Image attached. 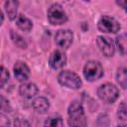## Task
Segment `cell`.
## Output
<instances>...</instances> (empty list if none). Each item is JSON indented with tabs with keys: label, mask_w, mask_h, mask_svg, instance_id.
I'll list each match as a JSON object with an SVG mask.
<instances>
[{
	"label": "cell",
	"mask_w": 127,
	"mask_h": 127,
	"mask_svg": "<svg viewBox=\"0 0 127 127\" xmlns=\"http://www.w3.org/2000/svg\"><path fill=\"white\" fill-rule=\"evenodd\" d=\"M68 114V125L69 126H85L87 124L84 109L79 101H72L67 109Z\"/></svg>",
	"instance_id": "1"
},
{
	"label": "cell",
	"mask_w": 127,
	"mask_h": 127,
	"mask_svg": "<svg viewBox=\"0 0 127 127\" xmlns=\"http://www.w3.org/2000/svg\"><path fill=\"white\" fill-rule=\"evenodd\" d=\"M58 81L61 85L71 89H78L82 85L80 77L73 71L63 70L58 75Z\"/></svg>",
	"instance_id": "2"
},
{
	"label": "cell",
	"mask_w": 127,
	"mask_h": 127,
	"mask_svg": "<svg viewBox=\"0 0 127 127\" xmlns=\"http://www.w3.org/2000/svg\"><path fill=\"white\" fill-rule=\"evenodd\" d=\"M97 95L102 101L106 103H113L119 97V90L112 83H104L98 87Z\"/></svg>",
	"instance_id": "3"
},
{
	"label": "cell",
	"mask_w": 127,
	"mask_h": 127,
	"mask_svg": "<svg viewBox=\"0 0 127 127\" xmlns=\"http://www.w3.org/2000/svg\"><path fill=\"white\" fill-rule=\"evenodd\" d=\"M83 75L86 80L92 82L98 80L103 75V67L99 62L89 61L83 67Z\"/></svg>",
	"instance_id": "4"
},
{
	"label": "cell",
	"mask_w": 127,
	"mask_h": 127,
	"mask_svg": "<svg viewBox=\"0 0 127 127\" xmlns=\"http://www.w3.org/2000/svg\"><path fill=\"white\" fill-rule=\"evenodd\" d=\"M47 16L50 24L52 25H63L67 21L66 13L58 3L51 5V7L48 9Z\"/></svg>",
	"instance_id": "5"
},
{
	"label": "cell",
	"mask_w": 127,
	"mask_h": 127,
	"mask_svg": "<svg viewBox=\"0 0 127 127\" xmlns=\"http://www.w3.org/2000/svg\"><path fill=\"white\" fill-rule=\"evenodd\" d=\"M97 27H98V30L103 33L115 34L120 30L119 22L113 17L107 16V15H104L99 19L97 23Z\"/></svg>",
	"instance_id": "6"
},
{
	"label": "cell",
	"mask_w": 127,
	"mask_h": 127,
	"mask_svg": "<svg viewBox=\"0 0 127 127\" xmlns=\"http://www.w3.org/2000/svg\"><path fill=\"white\" fill-rule=\"evenodd\" d=\"M73 40V34L70 30H59L55 36V42L57 46L63 50L68 49Z\"/></svg>",
	"instance_id": "7"
},
{
	"label": "cell",
	"mask_w": 127,
	"mask_h": 127,
	"mask_svg": "<svg viewBox=\"0 0 127 127\" xmlns=\"http://www.w3.org/2000/svg\"><path fill=\"white\" fill-rule=\"evenodd\" d=\"M97 46L100 50V52L105 56V57H112L115 53V47L113 41L104 36H98L96 39Z\"/></svg>",
	"instance_id": "8"
},
{
	"label": "cell",
	"mask_w": 127,
	"mask_h": 127,
	"mask_svg": "<svg viewBox=\"0 0 127 127\" xmlns=\"http://www.w3.org/2000/svg\"><path fill=\"white\" fill-rule=\"evenodd\" d=\"M66 64V55L62 50H56L49 59V64L53 69H60Z\"/></svg>",
	"instance_id": "9"
},
{
	"label": "cell",
	"mask_w": 127,
	"mask_h": 127,
	"mask_svg": "<svg viewBox=\"0 0 127 127\" xmlns=\"http://www.w3.org/2000/svg\"><path fill=\"white\" fill-rule=\"evenodd\" d=\"M13 70H14V75L16 79H18L21 82L28 80L30 77V68L24 62H21V61L16 62L14 64Z\"/></svg>",
	"instance_id": "10"
},
{
	"label": "cell",
	"mask_w": 127,
	"mask_h": 127,
	"mask_svg": "<svg viewBox=\"0 0 127 127\" xmlns=\"http://www.w3.org/2000/svg\"><path fill=\"white\" fill-rule=\"evenodd\" d=\"M19 92L23 97L30 99L37 95L38 87L34 83H24L19 87Z\"/></svg>",
	"instance_id": "11"
},
{
	"label": "cell",
	"mask_w": 127,
	"mask_h": 127,
	"mask_svg": "<svg viewBox=\"0 0 127 127\" xmlns=\"http://www.w3.org/2000/svg\"><path fill=\"white\" fill-rule=\"evenodd\" d=\"M32 106H33V108L36 112L43 114V113H46L48 111V109L50 107V102L46 97L40 96V97H37L33 101Z\"/></svg>",
	"instance_id": "12"
},
{
	"label": "cell",
	"mask_w": 127,
	"mask_h": 127,
	"mask_svg": "<svg viewBox=\"0 0 127 127\" xmlns=\"http://www.w3.org/2000/svg\"><path fill=\"white\" fill-rule=\"evenodd\" d=\"M18 6H19L18 0H6V2H5V11H6L8 18L11 21L15 20L17 17Z\"/></svg>",
	"instance_id": "13"
},
{
	"label": "cell",
	"mask_w": 127,
	"mask_h": 127,
	"mask_svg": "<svg viewBox=\"0 0 127 127\" xmlns=\"http://www.w3.org/2000/svg\"><path fill=\"white\" fill-rule=\"evenodd\" d=\"M16 25L20 30L24 32H30L33 28L32 21L23 14H20L16 17Z\"/></svg>",
	"instance_id": "14"
},
{
	"label": "cell",
	"mask_w": 127,
	"mask_h": 127,
	"mask_svg": "<svg viewBox=\"0 0 127 127\" xmlns=\"http://www.w3.org/2000/svg\"><path fill=\"white\" fill-rule=\"evenodd\" d=\"M10 37H11V40L12 42L20 49H26L27 48V43L26 41L16 32H14L13 30L10 31Z\"/></svg>",
	"instance_id": "15"
},
{
	"label": "cell",
	"mask_w": 127,
	"mask_h": 127,
	"mask_svg": "<svg viewBox=\"0 0 127 127\" xmlns=\"http://www.w3.org/2000/svg\"><path fill=\"white\" fill-rule=\"evenodd\" d=\"M116 80L119 83V85L122 88H126V84H127V75H126V68L125 67H120L117 70L116 73Z\"/></svg>",
	"instance_id": "16"
},
{
	"label": "cell",
	"mask_w": 127,
	"mask_h": 127,
	"mask_svg": "<svg viewBox=\"0 0 127 127\" xmlns=\"http://www.w3.org/2000/svg\"><path fill=\"white\" fill-rule=\"evenodd\" d=\"M116 45H117L119 53L122 56H124L125 52H126V35L125 34H121V35L117 36V38H116Z\"/></svg>",
	"instance_id": "17"
},
{
	"label": "cell",
	"mask_w": 127,
	"mask_h": 127,
	"mask_svg": "<svg viewBox=\"0 0 127 127\" xmlns=\"http://www.w3.org/2000/svg\"><path fill=\"white\" fill-rule=\"evenodd\" d=\"M0 110L3 112H7V113L12 112V110H13L12 106L10 104V101L2 95H0Z\"/></svg>",
	"instance_id": "18"
},
{
	"label": "cell",
	"mask_w": 127,
	"mask_h": 127,
	"mask_svg": "<svg viewBox=\"0 0 127 127\" xmlns=\"http://www.w3.org/2000/svg\"><path fill=\"white\" fill-rule=\"evenodd\" d=\"M63 120L61 117L54 116V117H49L45 121V126H63Z\"/></svg>",
	"instance_id": "19"
},
{
	"label": "cell",
	"mask_w": 127,
	"mask_h": 127,
	"mask_svg": "<svg viewBox=\"0 0 127 127\" xmlns=\"http://www.w3.org/2000/svg\"><path fill=\"white\" fill-rule=\"evenodd\" d=\"M9 79V71L6 67L0 66V88L4 87Z\"/></svg>",
	"instance_id": "20"
},
{
	"label": "cell",
	"mask_w": 127,
	"mask_h": 127,
	"mask_svg": "<svg viewBox=\"0 0 127 127\" xmlns=\"http://www.w3.org/2000/svg\"><path fill=\"white\" fill-rule=\"evenodd\" d=\"M117 116L122 121H126V119H127V107H126V103L124 101H122L120 103V105L118 106Z\"/></svg>",
	"instance_id": "21"
},
{
	"label": "cell",
	"mask_w": 127,
	"mask_h": 127,
	"mask_svg": "<svg viewBox=\"0 0 127 127\" xmlns=\"http://www.w3.org/2000/svg\"><path fill=\"white\" fill-rule=\"evenodd\" d=\"M11 123H10V120H9V118L4 114V113H2L1 111H0V126H8V125H10Z\"/></svg>",
	"instance_id": "22"
},
{
	"label": "cell",
	"mask_w": 127,
	"mask_h": 127,
	"mask_svg": "<svg viewBox=\"0 0 127 127\" xmlns=\"http://www.w3.org/2000/svg\"><path fill=\"white\" fill-rule=\"evenodd\" d=\"M14 125H16V126H30V123H29V122H27L25 119L17 118V119H15Z\"/></svg>",
	"instance_id": "23"
},
{
	"label": "cell",
	"mask_w": 127,
	"mask_h": 127,
	"mask_svg": "<svg viewBox=\"0 0 127 127\" xmlns=\"http://www.w3.org/2000/svg\"><path fill=\"white\" fill-rule=\"evenodd\" d=\"M126 3H127V0H116V4L121 7L123 10H126Z\"/></svg>",
	"instance_id": "24"
},
{
	"label": "cell",
	"mask_w": 127,
	"mask_h": 127,
	"mask_svg": "<svg viewBox=\"0 0 127 127\" xmlns=\"http://www.w3.org/2000/svg\"><path fill=\"white\" fill-rule=\"evenodd\" d=\"M4 22V15H3V12L0 10V26L3 24Z\"/></svg>",
	"instance_id": "25"
},
{
	"label": "cell",
	"mask_w": 127,
	"mask_h": 127,
	"mask_svg": "<svg viewBox=\"0 0 127 127\" xmlns=\"http://www.w3.org/2000/svg\"><path fill=\"white\" fill-rule=\"evenodd\" d=\"M83 1H86V2H88V1H90V0H83Z\"/></svg>",
	"instance_id": "26"
}]
</instances>
